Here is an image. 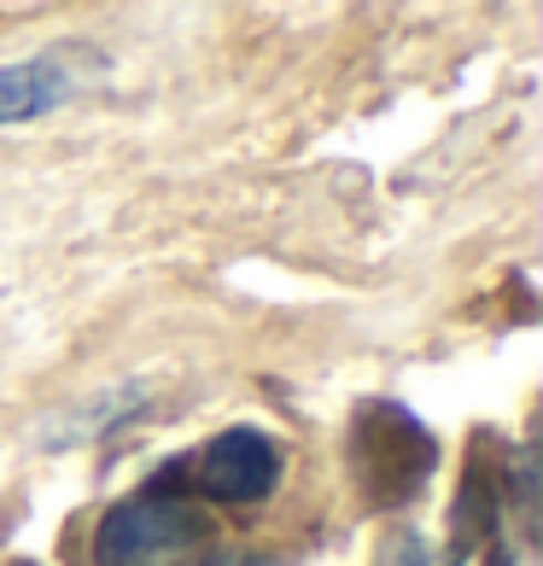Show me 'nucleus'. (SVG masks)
Wrapping results in <instances>:
<instances>
[{
  "mask_svg": "<svg viewBox=\"0 0 543 566\" xmlns=\"http://www.w3.org/2000/svg\"><path fill=\"white\" fill-rule=\"evenodd\" d=\"M164 485L194 496V502H222V509H246V502H263L281 485V444L258 427H228L217 438L176 461L164 473Z\"/></svg>",
  "mask_w": 543,
  "mask_h": 566,
  "instance_id": "nucleus-3",
  "label": "nucleus"
},
{
  "mask_svg": "<svg viewBox=\"0 0 543 566\" xmlns=\"http://www.w3.org/2000/svg\"><path fill=\"white\" fill-rule=\"evenodd\" d=\"M497 566H514V560H497Z\"/></svg>",
  "mask_w": 543,
  "mask_h": 566,
  "instance_id": "nucleus-8",
  "label": "nucleus"
},
{
  "mask_svg": "<svg viewBox=\"0 0 543 566\" xmlns=\"http://www.w3.org/2000/svg\"><path fill=\"white\" fill-rule=\"evenodd\" d=\"M211 566H258V560H211Z\"/></svg>",
  "mask_w": 543,
  "mask_h": 566,
  "instance_id": "nucleus-7",
  "label": "nucleus"
},
{
  "mask_svg": "<svg viewBox=\"0 0 543 566\" xmlns=\"http://www.w3.org/2000/svg\"><path fill=\"white\" fill-rule=\"evenodd\" d=\"M438 468V438L391 397H368L351 415V479L368 509L409 502Z\"/></svg>",
  "mask_w": 543,
  "mask_h": 566,
  "instance_id": "nucleus-2",
  "label": "nucleus"
},
{
  "mask_svg": "<svg viewBox=\"0 0 543 566\" xmlns=\"http://www.w3.org/2000/svg\"><path fill=\"white\" fill-rule=\"evenodd\" d=\"M76 94V65L59 53L24 59V65H0V123H30L59 112Z\"/></svg>",
  "mask_w": 543,
  "mask_h": 566,
  "instance_id": "nucleus-4",
  "label": "nucleus"
},
{
  "mask_svg": "<svg viewBox=\"0 0 543 566\" xmlns=\"http://www.w3.org/2000/svg\"><path fill=\"white\" fill-rule=\"evenodd\" d=\"M211 537V520L194 496L158 485H140L135 496L112 502L94 526V566H176Z\"/></svg>",
  "mask_w": 543,
  "mask_h": 566,
  "instance_id": "nucleus-1",
  "label": "nucleus"
},
{
  "mask_svg": "<svg viewBox=\"0 0 543 566\" xmlns=\"http://www.w3.org/2000/svg\"><path fill=\"white\" fill-rule=\"evenodd\" d=\"M497 520H503V479H497L485 461H473L468 479H462V496H456V520H450L456 549H450L445 566H462L468 555L485 549V543L497 537Z\"/></svg>",
  "mask_w": 543,
  "mask_h": 566,
  "instance_id": "nucleus-5",
  "label": "nucleus"
},
{
  "mask_svg": "<svg viewBox=\"0 0 543 566\" xmlns=\"http://www.w3.org/2000/svg\"><path fill=\"white\" fill-rule=\"evenodd\" d=\"M18 566H30V560H18Z\"/></svg>",
  "mask_w": 543,
  "mask_h": 566,
  "instance_id": "nucleus-9",
  "label": "nucleus"
},
{
  "mask_svg": "<svg viewBox=\"0 0 543 566\" xmlns=\"http://www.w3.org/2000/svg\"><path fill=\"white\" fill-rule=\"evenodd\" d=\"M374 566H445V560H438V555H432L415 532H398V537H386V543H380Z\"/></svg>",
  "mask_w": 543,
  "mask_h": 566,
  "instance_id": "nucleus-6",
  "label": "nucleus"
}]
</instances>
